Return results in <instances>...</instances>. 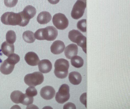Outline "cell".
<instances>
[{
    "label": "cell",
    "mask_w": 130,
    "mask_h": 109,
    "mask_svg": "<svg viewBox=\"0 0 130 109\" xmlns=\"http://www.w3.org/2000/svg\"><path fill=\"white\" fill-rule=\"evenodd\" d=\"M18 0H4L5 6L9 8H12L15 6L18 3Z\"/></svg>",
    "instance_id": "cell-27"
},
{
    "label": "cell",
    "mask_w": 130,
    "mask_h": 109,
    "mask_svg": "<svg viewBox=\"0 0 130 109\" xmlns=\"http://www.w3.org/2000/svg\"><path fill=\"white\" fill-rule=\"evenodd\" d=\"M55 75L58 78L64 79L67 77L70 67L69 62L64 59H60L55 61L54 64Z\"/></svg>",
    "instance_id": "cell-3"
},
{
    "label": "cell",
    "mask_w": 130,
    "mask_h": 109,
    "mask_svg": "<svg viewBox=\"0 0 130 109\" xmlns=\"http://www.w3.org/2000/svg\"><path fill=\"white\" fill-rule=\"evenodd\" d=\"M87 20L86 19H83L80 20L77 22V29L83 32H86V29Z\"/></svg>",
    "instance_id": "cell-23"
},
{
    "label": "cell",
    "mask_w": 130,
    "mask_h": 109,
    "mask_svg": "<svg viewBox=\"0 0 130 109\" xmlns=\"http://www.w3.org/2000/svg\"><path fill=\"white\" fill-rule=\"evenodd\" d=\"M63 109H76V106L73 103L70 102L64 104Z\"/></svg>",
    "instance_id": "cell-29"
},
{
    "label": "cell",
    "mask_w": 130,
    "mask_h": 109,
    "mask_svg": "<svg viewBox=\"0 0 130 109\" xmlns=\"http://www.w3.org/2000/svg\"><path fill=\"white\" fill-rule=\"evenodd\" d=\"M78 51L77 45L75 44H71L65 48L64 54L67 59H71L73 57L77 55Z\"/></svg>",
    "instance_id": "cell-14"
},
{
    "label": "cell",
    "mask_w": 130,
    "mask_h": 109,
    "mask_svg": "<svg viewBox=\"0 0 130 109\" xmlns=\"http://www.w3.org/2000/svg\"><path fill=\"white\" fill-rule=\"evenodd\" d=\"M15 50V47L13 44L10 43L7 41H4L1 45V51L3 53L7 56L13 54Z\"/></svg>",
    "instance_id": "cell-17"
},
{
    "label": "cell",
    "mask_w": 130,
    "mask_h": 109,
    "mask_svg": "<svg viewBox=\"0 0 130 109\" xmlns=\"http://www.w3.org/2000/svg\"><path fill=\"white\" fill-rule=\"evenodd\" d=\"M38 68L39 71L42 73H47L51 72L52 68V65L50 60L43 59L39 61Z\"/></svg>",
    "instance_id": "cell-13"
},
{
    "label": "cell",
    "mask_w": 130,
    "mask_h": 109,
    "mask_svg": "<svg viewBox=\"0 0 130 109\" xmlns=\"http://www.w3.org/2000/svg\"><path fill=\"white\" fill-rule=\"evenodd\" d=\"M71 65L77 68H79L83 66L84 65L83 59L79 56H75L73 57L71 60Z\"/></svg>",
    "instance_id": "cell-21"
},
{
    "label": "cell",
    "mask_w": 130,
    "mask_h": 109,
    "mask_svg": "<svg viewBox=\"0 0 130 109\" xmlns=\"http://www.w3.org/2000/svg\"><path fill=\"white\" fill-rule=\"evenodd\" d=\"M68 78L70 82L74 85L79 84L82 81L81 75L77 72H71L69 74Z\"/></svg>",
    "instance_id": "cell-19"
},
{
    "label": "cell",
    "mask_w": 130,
    "mask_h": 109,
    "mask_svg": "<svg viewBox=\"0 0 130 109\" xmlns=\"http://www.w3.org/2000/svg\"><path fill=\"white\" fill-rule=\"evenodd\" d=\"M68 38L72 42L76 43L82 48L83 51L87 53V38L79 31L76 30L71 31L68 34Z\"/></svg>",
    "instance_id": "cell-4"
},
{
    "label": "cell",
    "mask_w": 130,
    "mask_h": 109,
    "mask_svg": "<svg viewBox=\"0 0 130 109\" xmlns=\"http://www.w3.org/2000/svg\"><path fill=\"white\" fill-rule=\"evenodd\" d=\"M1 21L6 25H18L22 27H25L29 23L23 18L21 12L19 13L13 12L5 13L1 16Z\"/></svg>",
    "instance_id": "cell-1"
},
{
    "label": "cell",
    "mask_w": 130,
    "mask_h": 109,
    "mask_svg": "<svg viewBox=\"0 0 130 109\" xmlns=\"http://www.w3.org/2000/svg\"><path fill=\"white\" fill-rule=\"evenodd\" d=\"M25 94L20 91H15L11 93L10 98L13 103L16 104L22 103L25 97Z\"/></svg>",
    "instance_id": "cell-18"
},
{
    "label": "cell",
    "mask_w": 130,
    "mask_h": 109,
    "mask_svg": "<svg viewBox=\"0 0 130 109\" xmlns=\"http://www.w3.org/2000/svg\"><path fill=\"white\" fill-rule=\"evenodd\" d=\"M16 39V35L14 31L10 30L7 32L6 39L7 42L13 44L15 42Z\"/></svg>",
    "instance_id": "cell-22"
},
{
    "label": "cell",
    "mask_w": 130,
    "mask_h": 109,
    "mask_svg": "<svg viewBox=\"0 0 130 109\" xmlns=\"http://www.w3.org/2000/svg\"><path fill=\"white\" fill-rule=\"evenodd\" d=\"M36 9L34 7L28 6L26 7L21 12L25 19L29 21L30 19L32 18L36 15Z\"/></svg>",
    "instance_id": "cell-12"
},
{
    "label": "cell",
    "mask_w": 130,
    "mask_h": 109,
    "mask_svg": "<svg viewBox=\"0 0 130 109\" xmlns=\"http://www.w3.org/2000/svg\"><path fill=\"white\" fill-rule=\"evenodd\" d=\"M44 76L40 72H35L27 74L24 78L25 83L29 86H35L41 84L44 81Z\"/></svg>",
    "instance_id": "cell-5"
},
{
    "label": "cell",
    "mask_w": 130,
    "mask_h": 109,
    "mask_svg": "<svg viewBox=\"0 0 130 109\" xmlns=\"http://www.w3.org/2000/svg\"><path fill=\"white\" fill-rule=\"evenodd\" d=\"M34 101L33 97H30L25 94V97L22 104L25 105H29L32 104Z\"/></svg>",
    "instance_id": "cell-26"
},
{
    "label": "cell",
    "mask_w": 130,
    "mask_h": 109,
    "mask_svg": "<svg viewBox=\"0 0 130 109\" xmlns=\"http://www.w3.org/2000/svg\"><path fill=\"white\" fill-rule=\"evenodd\" d=\"M80 102L87 107V93H83L80 98Z\"/></svg>",
    "instance_id": "cell-28"
},
{
    "label": "cell",
    "mask_w": 130,
    "mask_h": 109,
    "mask_svg": "<svg viewBox=\"0 0 130 109\" xmlns=\"http://www.w3.org/2000/svg\"><path fill=\"white\" fill-rule=\"evenodd\" d=\"M26 94L28 96L33 97L38 94V92L34 86H30L27 89L26 91Z\"/></svg>",
    "instance_id": "cell-25"
},
{
    "label": "cell",
    "mask_w": 130,
    "mask_h": 109,
    "mask_svg": "<svg viewBox=\"0 0 130 109\" xmlns=\"http://www.w3.org/2000/svg\"><path fill=\"white\" fill-rule=\"evenodd\" d=\"M41 97L45 100H50L54 97L55 91L54 89L51 86L47 85L43 87L40 91Z\"/></svg>",
    "instance_id": "cell-9"
},
{
    "label": "cell",
    "mask_w": 130,
    "mask_h": 109,
    "mask_svg": "<svg viewBox=\"0 0 130 109\" xmlns=\"http://www.w3.org/2000/svg\"><path fill=\"white\" fill-rule=\"evenodd\" d=\"M86 6V0H77L71 11L72 18L75 19L81 18L84 14Z\"/></svg>",
    "instance_id": "cell-6"
},
{
    "label": "cell",
    "mask_w": 130,
    "mask_h": 109,
    "mask_svg": "<svg viewBox=\"0 0 130 109\" xmlns=\"http://www.w3.org/2000/svg\"><path fill=\"white\" fill-rule=\"evenodd\" d=\"M53 24L57 29L63 30L66 29L69 25V21L63 13L55 14L52 18Z\"/></svg>",
    "instance_id": "cell-8"
},
{
    "label": "cell",
    "mask_w": 130,
    "mask_h": 109,
    "mask_svg": "<svg viewBox=\"0 0 130 109\" xmlns=\"http://www.w3.org/2000/svg\"><path fill=\"white\" fill-rule=\"evenodd\" d=\"M23 38L26 43H33L35 41L34 33L30 31H27L23 32Z\"/></svg>",
    "instance_id": "cell-20"
},
{
    "label": "cell",
    "mask_w": 130,
    "mask_h": 109,
    "mask_svg": "<svg viewBox=\"0 0 130 109\" xmlns=\"http://www.w3.org/2000/svg\"><path fill=\"white\" fill-rule=\"evenodd\" d=\"M65 48L63 42L60 40L55 41L51 47V51L54 54H59L63 52Z\"/></svg>",
    "instance_id": "cell-11"
},
{
    "label": "cell",
    "mask_w": 130,
    "mask_h": 109,
    "mask_svg": "<svg viewBox=\"0 0 130 109\" xmlns=\"http://www.w3.org/2000/svg\"><path fill=\"white\" fill-rule=\"evenodd\" d=\"M15 66L7 59L5 60L0 67V71L4 75H9L13 71Z\"/></svg>",
    "instance_id": "cell-15"
},
{
    "label": "cell",
    "mask_w": 130,
    "mask_h": 109,
    "mask_svg": "<svg viewBox=\"0 0 130 109\" xmlns=\"http://www.w3.org/2000/svg\"><path fill=\"white\" fill-rule=\"evenodd\" d=\"M70 98V87L67 84H63L56 94L55 100L59 103L63 104L67 101Z\"/></svg>",
    "instance_id": "cell-7"
},
{
    "label": "cell",
    "mask_w": 130,
    "mask_h": 109,
    "mask_svg": "<svg viewBox=\"0 0 130 109\" xmlns=\"http://www.w3.org/2000/svg\"><path fill=\"white\" fill-rule=\"evenodd\" d=\"M7 59L14 65H15L19 62L20 57L18 54L13 53L10 55Z\"/></svg>",
    "instance_id": "cell-24"
},
{
    "label": "cell",
    "mask_w": 130,
    "mask_h": 109,
    "mask_svg": "<svg viewBox=\"0 0 130 109\" xmlns=\"http://www.w3.org/2000/svg\"><path fill=\"white\" fill-rule=\"evenodd\" d=\"M58 35V32L54 26H49L38 29L34 34L36 39L39 40H54Z\"/></svg>",
    "instance_id": "cell-2"
},
{
    "label": "cell",
    "mask_w": 130,
    "mask_h": 109,
    "mask_svg": "<svg viewBox=\"0 0 130 109\" xmlns=\"http://www.w3.org/2000/svg\"><path fill=\"white\" fill-rule=\"evenodd\" d=\"M25 59L29 65L32 66H38L40 61L37 54L33 52H29L26 53L25 56Z\"/></svg>",
    "instance_id": "cell-10"
},
{
    "label": "cell",
    "mask_w": 130,
    "mask_h": 109,
    "mask_svg": "<svg viewBox=\"0 0 130 109\" xmlns=\"http://www.w3.org/2000/svg\"><path fill=\"white\" fill-rule=\"evenodd\" d=\"M52 18L50 13L44 11L41 12L39 14L37 17V21L41 25H45L51 21Z\"/></svg>",
    "instance_id": "cell-16"
},
{
    "label": "cell",
    "mask_w": 130,
    "mask_h": 109,
    "mask_svg": "<svg viewBox=\"0 0 130 109\" xmlns=\"http://www.w3.org/2000/svg\"><path fill=\"white\" fill-rule=\"evenodd\" d=\"M50 3L52 4H56L58 3L60 0H48Z\"/></svg>",
    "instance_id": "cell-30"
}]
</instances>
